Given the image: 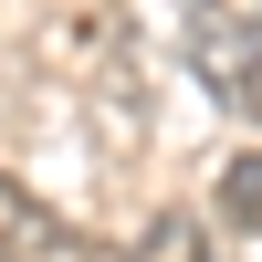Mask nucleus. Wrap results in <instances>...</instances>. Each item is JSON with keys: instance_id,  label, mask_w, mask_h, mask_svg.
<instances>
[{"instance_id": "nucleus-1", "label": "nucleus", "mask_w": 262, "mask_h": 262, "mask_svg": "<svg viewBox=\"0 0 262 262\" xmlns=\"http://www.w3.org/2000/svg\"><path fill=\"white\" fill-rule=\"evenodd\" d=\"M210 200H221L231 231H252V242H262V147H242V158L221 168V189H210Z\"/></svg>"}, {"instance_id": "nucleus-2", "label": "nucleus", "mask_w": 262, "mask_h": 262, "mask_svg": "<svg viewBox=\"0 0 262 262\" xmlns=\"http://www.w3.org/2000/svg\"><path fill=\"white\" fill-rule=\"evenodd\" d=\"M137 262H200V221H189V210H158V221L137 231Z\"/></svg>"}, {"instance_id": "nucleus-3", "label": "nucleus", "mask_w": 262, "mask_h": 262, "mask_svg": "<svg viewBox=\"0 0 262 262\" xmlns=\"http://www.w3.org/2000/svg\"><path fill=\"white\" fill-rule=\"evenodd\" d=\"M0 262H11V252H0Z\"/></svg>"}]
</instances>
